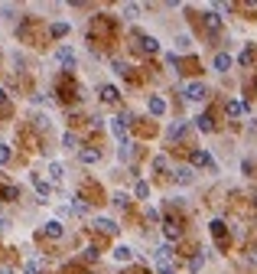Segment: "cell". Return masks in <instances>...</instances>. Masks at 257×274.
Returning <instances> with one entry per match:
<instances>
[{
	"instance_id": "9a60e30c",
	"label": "cell",
	"mask_w": 257,
	"mask_h": 274,
	"mask_svg": "<svg viewBox=\"0 0 257 274\" xmlns=\"http://www.w3.org/2000/svg\"><path fill=\"white\" fill-rule=\"evenodd\" d=\"M182 134H186V124H182V121H172L170 131H166V137H170V141H179Z\"/></svg>"
},
{
	"instance_id": "8d00e7d4",
	"label": "cell",
	"mask_w": 257,
	"mask_h": 274,
	"mask_svg": "<svg viewBox=\"0 0 257 274\" xmlns=\"http://www.w3.org/2000/svg\"><path fill=\"white\" fill-rule=\"evenodd\" d=\"M72 209H75V212H82V216H85V212H88V206H85V202H82V199H75V202H72Z\"/></svg>"
},
{
	"instance_id": "60d3db41",
	"label": "cell",
	"mask_w": 257,
	"mask_h": 274,
	"mask_svg": "<svg viewBox=\"0 0 257 274\" xmlns=\"http://www.w3.org/2000/svg\"><path fill=\"white\" fill-rule=\"evenodd\" d=\"M7 225H10V222H7V219H3V216H0V232L7 229Z\"/></svg>"
},
{
	"instance_id": "7a4b0ae2",
	"label": "cell",
	"mask_w": 257,
	"mask_h": 274,
	"mask_svg": "<svg viewBox=\"0 0 257 274\" xmlns=\"http://www.w3.org/2000/svg\"><path fill=\"white\" fill-rule=\"evenodd\" d=\"M55 62H59V66H75V49H72V46H59V49H55Z\"/></svg>"
},
{
	"instance_id": "4fadbf2b",
	"label": "cell",
	"mask_w": 257,
	"mask_h": 274,
	"mask_svg": "<svg viewBox=\"0 0 257 274\" xmlns=\"http://www.w3.org/2000/svg\"><path fill=\"white\" fill-rule=\"evenodd\" d=\"M62 222H59V219H49V222H46V235H49V238H62Z\"/></svg>"
},
{
	"instance_id": "74e56055",
	"label": "cell",
	"mask_w": 257,
	"mask_h": 274,
	"mask_svg": "<svg viewBox=\"0 0 257 274\" xmlns=\"http://www.w3.org/2000/svg\"><path fill=\"white\" fill-rule=\"evenodd\" d=\"M166 62H170V66L176 69V66H179V55H176V53H166Z\"/></svg>"
},
{
	"instance_id": "ee69618b",
	"label": "cell",
	"mask_w": 257,
	"mask_h": 274,
	"mask_svg": "<svg viewBox=\"0 0 257 274\" xmlns=\"http://www.w3.org/2000/svg\"><path fill=\"white\" fill-rule=\"evenodd\" d=\"M254 202H257V193H254Z\"/></svg>"
},
{
	"instance_id": "3957f363",
	"label": "cell",
	"mask_w": 257,
	"mask_h": 274,
	"mask_svg": "<svg viewBox=\"0 0 257 274\" xmlns=\"http://www.w3.org/2000/svg\"><path fill=\"white\" fill-rule=\"evenodd\" d=\"M192 166H205V170H218L208 150H195V154H192Z\"/></svg>"
},
{
	"instance_id": "5bb4252c",
	"label": "cell",
	"mask_w": 257,
	"mask_h": 274,
	"mask_svg": "<svg viewBox=\"0 0 257 274\" xmlns=\"http://www.w3.org/2000/svg\"><path fill=\"white\" fill-rule=\"evenodd\" d=\"M195 128H199L202 134H212V131H215V124H212V114H199V118H195Z\"/></svg>"
},
{
	"instance_id": "8fae6325",
	"label": "cell",
	"mask_w": 257,
	"mask_h": 274,
	"mask_svg": "<svg viewBox=\"0 0 257 274\" xmlns=\"http://www.w3.org/2000/svg\"><path fill=\"white\" fill-rule=\"evenodd\" d=\"M212 66H215V72H228V69H231V55H228V53H218Z\"/></svg>"
},
{
	"instance_id": "5b68a950",
	"label": "cell",
	"mask_w": 257,
	"mask_h": 274,
	"mask_svg": "<svg viewBox=\"0 0 257 274\" xmlns=\"http://www.w3.org/2000/svg\"><path fill=\"white\" fill-rule=\"evenodd\" d=\"M163 235H166L170 241H176V238H179V235H182L179 219H166V222H163Z\"/></svg>"
},
{
	"instance_id": "30bf717a",
	"label": "cell",
	"mask_w": 257,
	"mask_h": 274,
	"mask_svg": "<svg viewBox=\"0 0 257 274\" xmlns=\"http://www.w3.org/2000/svg\"><path fill=\"white\" fill-rule=\"evenodd\" d=\"M130 154H134V144H130V137H124V141L118 144V157H120V164H127Z\"/></svg>"
},
{
	"instance_id": "d590c367",
	"label": "cell",
	"mask_w": 257,
	"mask_h": 274,
	"mask_svg": "<svg viewBox=\"0 0 257 274\" xmlns=\"http://www.w3.org/2000/svg\"><path fill=\"white\" fill-rule=\"evenodd\" d=\"M147 219H150V222H160V209H147Z\"/></svg>"
},
{
	"instance_id": "52a82bcc",
	"label": "cell",
	"mask_w": 257,
	"mask_h": 274,
	"mask_svg": "<svg viewBox=\"0 0 257 274\" xmlns=\"http://www.w3.org/2000/svg\"><path fill=\"white\" fill-rule=\"evenodd\" d=\"M78 160H82V164H98V160H101V150H98V147H85V150H78Z\"/></svg>"
},
{
	"instance_id": "cb8c5ba5",
	"label": "cell",
	"mask_w": 257,
	"mask_h": 274,
	"mask_svg": "<svg viewBox=\"0 0 257 274\" xmlns=\"http://www.w3.org/2000/svg\"><path fill=\"white\" fill-rule=\"evenodd\" d=\"M170 258H172V248H170V245H160V248H156V264L170 261Z\"/></svg>"
},
{
	"instance_id": "ffe728a7",
	"label": "cell",
	"mask_w": 257,
	"mask_h": 274,
	"mask_svg": "<svg viewBox=\"0 0 257 274\" xmlns=\"http://www.w3.org/2000/svg\"><path fill=\"white\" fill-rule=\"evenodd\" d=\"M101 98H104V101H118L120 91H118L114 85H101Z\"/></svg>"
},
{
	"instance_id": "7c38bea8",
	"label": "cell",
	"mask_w": 257,
	"mask_h": 274,
	"mask_svg": "<svg viewBox=\"0 0 257 274\" xmlns=\"http://www.w3.org/2000/svg\"><path fill=\"white\" fill-rule=\"evenodd\" d=\"M225 111H228V118H241V114H244V101L231 98V101L225 105Z\"/></svg>"
},
{
	"instance_id": "7402d4cb",
	"label": "cell",
	"mask_w": 257,
	"mask_h": 274,
	"mask_svg": "<svg viewBox=\"0 0 257 274\" xmlns=\"http://www.w3.org/2000/svg\"><path fill=\"white\" fill-rule=\"evenodd\" d=\"M202 264H205V255H192V258H189V271L199 274V271H202Z\"/></svg>"
},
{
	"instance_id": "ac0fdd59",
	"label": "cell",
	"mask_w": 257,
	"mask_h": 274,
	"mask_svg": "<svg viewBox=\"0 0 257 274\" xmlns=\"http://www.w3.org/2000/svg\"><path fill=\"white\" fill-rule=\"evenodd\" d=\"M134 196H137V199H150V183H147V180H137V186H134Z\"/></svg>"
},
{
	"instance_id": "e575fe53",
	"label": "cell",
	"mask_w": 257,
	"mask_h": 274,
	"mask_svg": "<svg viewBox=\"0 0 257 274\" xmlns=\"http://www.w3.org/2000/svg\"><path fill=\"white\" fill-rule=\"evenodd\" d=\"M82 258H85V261H98V248H85Z\"/></svg>"
},
{
	"instance_id": "d4e9b609",
	"label": "cell",
	"mask_w": 257,
	"mask_h": 274,
	"mask_svg": "<svg viewBox=\"0 0 257 274\" xmlns=\"http://www.w3.org/2000/svg\"><path fill=\"white\" fill-rule=\"evenodd\" d=\"M49 33H52L55 39H62V36L69 33V23H52V30H49Z\"/></svg>"
},
{
	"instance_id": "4316f807",
	"label": "cell",
	"mask_w": 257,
	"mask_h": 274,
	"mask_svg": "<svg viewBox=\"0 0 257 274\" xmlns=\"http://www.w3.org/2000/svg\"><path fill=\"white\" fill-rule=\"evenodd\" d=\"M62 144H65V150H75V147H78V137H75V134H65Z\"/></svg>"
},
{
	"instance_id": "277c9868",
	"label": "cell",
	"mask_w": 257,
	"mask_h": 274,
	"mask_svg": "<svg viewBox=\"0 0 257 274\" xmlns=\"http://www.w3.org/2000/svg\"><path fill=\"white\" fill-rule=\"evenodd\" d=\"M30 183H33V189H36V193H39V196L43 199H49V193H52V186H49V183H46L43 176L39 173H30Z\"/></svg>"
},
{
	"instance_id": "2e32d148",
	"label": "cell",
	"mask_w": 257,
	"mask_h": 274,
	"mask_svg": "<svg viewBox=\"0 0 257 274\" xmlns=\"http://www.w3.org/2000/svg\"><path fill=\"white\" fill-rule=\"evenodd\" d=\"M111 206H114V209H120V212H124V209L130 206V196H127V193H114V196H111Z\"/></svg>"
},
{
	"instance_id": "f546056e",
	"label": "cell",
	"mask_w": 257,
	"mask_h": 274,
	"mask_svg": "<svg viewBox=\"0 0 257 274\" xmlns=\"http://www.w3.org/2000/svg\"><path fill=\"white\" fill-rule=\"evenodd\" d=\"M251 59H254V53H251V49H244V53L238 55V62H241V66H251Z\"/></svg>"
},
{
	"instance_id": "d6a6232c",
	"label": "cell",
	"mask_w": 257,
	"mask_h": 274,
	"mask_svg": "<svg viewBox=\"0 0 257 274\" xmlns=\"http://www.w3.org/2000/svg\"><path fill=\"white\" fill-rule=\"evenodd\" d=\"M3 196L7 199H20V189L17 186H3Z\"/></svg>"
},
{
	"instance_id": "ba28073f",
	"label": "cell",
	"mask_w": 257,
	"mask_h": 274,
	"mask_svg": "<svg viewBox=\"0 0 257 274\" xmlns=\"http://www.w3.org/2000/svg\"><path fill=\"white\" fill-rule=\"evenodd\" d=\"M114 261H118V264L134 261V248H127V245H118V248H114Z\"/></svg>"
},
{
	"instance_id": "83f0119b",
	"label": "cell",
	"mask_w": 257,
	"mask_h": 274,
	"mask_svg": "<svg viewBox=\"0 0 257 274\" xmlns=\"http://www.w3.org/2000/svg\"><path fill=\"white\" fill-rule=\"evenodd\" d=\"M176 46H179L182 53H186V49H189V46H192V39H189V36L182 33V36H176Z\"/></svg>"
},
{
	"instance_id": "ab89813d",
	"label": "cell",
	"mask_w": 257,
	"mask_h": 274,
	"mask_svg": "<svg viewBox=\"0 0 257 274\" xmlns=\"http://www.w3.org/2000/svg\"><path fill=\"white\" fill-rule=\"evenodd\" d=\"M0 105H7V91L3 88H0Z\"/></svg>"
},
{
	"instance_id": "44dd1931",
	"label": "cell",
	"mask_w": 257,
	"mask_h": 274,
	"mask_svg": "<svg viewBox=\"0 0 257 274\" xmlns=\"http://www.w3.org/2000/svg\"><path fill=\"white\" fill-rule=\"evenodd\" d=\"M208 229H212V235H215L218 241H225V222H222V219H215L212 225H208Z\"/></svg>"
},
{
	"instance_id": "b9f144b4",
	"label": "cell",
	"mask_w": 257,
	"mask_h": 274,
	"mask_svg": "<svg viewBox=\"0 0 257 274\" xmlns=\"http://www.w3.org/2000/svg\"><path fill=\"white\" fill-rule=\"evenodd\" d=\"M251 258H254V264H257V248H251Z\"/></svg>"
},
{
	"instance_id": "603a6c76",
	"label": "cell",
	"mask_w": 257,
	"mask_h": 274,
	"mask_svg": "<svg viewBox=\"0 0 257 274\" xmlns=\"http://www.w3.org/2000/svg\"><path fill=\"white\" fill-rule=\"evenodd\" d=\"M140 46H143L147 53H156V49H160V43H156L153 36H140Z\"/></svg>"
},
{
	"instance_id": "1f68e13d",
	"label": "cell",
	"mask_w": 257,
	"mask_h": 274,
	"mask_svg": "<svg viewBox=\"0 0 257 274\" xmlns=\"http://www.w3.org/2000/svg\"><path fill=\"white\" fill-rule=\"evenodd\" d=\"M7 160H10V147H7V144H0V166L7 164Z\"/></svg>"
},
{
	"instance_id": "f35d334b",
	"label": "cell",
	"mask_w": 257,
	"mask_h": 274,
	"mask_svg": "<svg viewBox=\"0 0 257 274\" xmlns=\"http://www.w3.org/2000/svg\"><path fill=\"white\" fill-rule=\"evenodd\" d=\"M26 274H39V261H30V264H26Z\"/></svg>"
},
{
	"instance_id": "e0dca14e",
	"label": "cell",
	"mask_w": 257,
	"mask_h": 274,
	"mask_svg": "<svg viewBox=\"0 0 257 274\" xmlns=\"http://www.w3.org/2000/svg\"><path fill=\"white\" fill-rule=\"evenodd\" d=\"M95 229L104 232V235H114V232H118V225H114L111 219H95Z\"/></svg>"
},
{
	"instance_id": "6da1fadb",
	"label": "cell",
	"mask_w": 257,
	"mask_h": 274,
	"mask_svg": "<svg viewBox=\"0 0 257 274\" xmlns=\"http://www.w3.org/2000/svg\"><path fill=\"white\" fill-rule=\"evenodd\" d=\"M205 95H208V88H205L202 82H189V85L182 88V98L186 101H202Z\"/></svg>"
},
{
	"instance_id": "f1b7e54d",
	"label": "cell",
	"mask_w": 257,
	"mask_h": 274,
	"mask_svg": "<svg viewBox=\"0 0 257 274\" xmlns=\"http://www.w3.org/2000/svg\"><path fill=\"white\" fill-rule=\"evenodd\" d=\"M166 166H170V160H166V157H153V170H166Z\"/></svg>"
},
{
	"instance_id": "484cf974",
	"label": "cell",
	"mask_w": 257,
	"mask_h": 274,
	"mask_svg": "<svg viewBox=\"0 0 257 274\" xmlns=\"http://www.w3.org/2000/svg\"><path fill=\"white\" fill-rule=\"evenodd\" d=\"M49 176H52L55 183H59V180H62V176H65V170H62V164H49Z\"/></svg>"
},
{
	"instance_id": "9c48e42d",
	"label": "cell",
	"mask_w": 257,
	"mask_h": 274,
	"mask_svg": "<svg viewBox=\"0 0 257 274\" xmlns=\"http://www.w3.org/2000/svg\"><path fill=\"white\" fill-rule=\"evenodd\" d=\"M147 108H150V114H153V118H163V114H166V101L153 95V98L147 101Z\"/></svg>"
},
{
	"instance_id": "7bdbcfd3",
	"label": "cell",
	"mask_w": 257,
	"mask_h": 274,
	"mask_svg": "<svg viewBox=\"0 0 257 274\" xmlns=\"http://www.w3.org/2000/svg\"><path fill=\"white\" fill-rule=\"evenodd\" d=\"M0 274H13V271H10V268H0Z\"/></svg>"
},
{
	"instance_id": "4dcf8cb0",
	"label": "cell",
	"mask_w": 257,
	"mask_h": 274,
	"mask_svg": "<svg viewBox=\"0 0 257 274\" xmlns=\"http://www.w3.org/2000/svg\"><path fill=\"white\" fill-rule=\"evenodd\" d=\"M111 69H114V72H118V75H127V66H124V62H120V59H114V62H111Z\"/></svg>"
},
{
	"instance_id": "836d02e7",
	"label": "cell",
	"mask_w": 257,
	"mask_h": 274,
	"mask_svg": "<svg viewBox=\"0 0 257 274\" xmlns=\"http://www.w3.org/2000/svg\"><path fill=\"white\" fill-rule=\"evenodd\" d=\"M124 13H127V17H137L140 7H137V3H124Z\"/></svg>"
},
{
	"instance_id": "8992f818",
	"label": "cell",
	"mask_w": 257,
	"mask_h": 274,
	"mask_svg": "<svg viewBox=\"0 0 257 274\" xmlns=\"http://www.w3.org/2000/svg\"><path fill=\"white\" fill-rule=\"evenodd\" d=\"M172 180L179 183V186H189L195 180V173H192V166H176V173H172Z\"/></svg>"
},
{
	"instance_id": "d6986e66",
	"label": "cell",
	"mask_w": 257,
	"mask_h": 274,
	"mask_svg": "<svg viewBox=\"0 0 257 274\" xmlns=\"http://www.w3.org/2000/svg\"><path fill=\"white\" fill-rule=\"evenodd\" d=\"M205 26H208L212 33H218V30H222V17H218V13H205Z\"/></svg>"
}]
</instances>
